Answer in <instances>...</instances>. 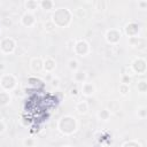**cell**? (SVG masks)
I'll return each instance as SVG.
<instances>
[{"label":"cell","instance_id":"obj_1","mask_svg":"<svg viewBox=\"0 0 147 147\" xmlns=\"http://www.w3.org/2000/svg\"><path fill=\"white\" fill-rule=\"evenodd\" d=\"M71 21V14L70 11L67 9V8H60L59 10H56L53 15V23L55 24V26H65L64 25V22L65 24L68 25Z\"/></svg>","mask_w":147,"mask_h":147},{"label":"cell","instance_id":"obj_2","mask_svg":"<svg viewBox=\"0 0 147 147\" xmlns=\"http://www.w3.org/2000/svg\"><path fill=\"white\" fill-rule=\"evenodd\" d=\"M59 127L60 130L65 133V134H69V133H72L75 130H76V121L74 117L71 116H64L61 118V121L59 122Z\"/></svg>","mask_w":147,"mask_h":147},{"label":"cell","instance_id":"obj_3","mask_svg":"<svg viewBox=\"0 0 147 147\" xmlns=\"http://www.w3.org/2000/svg\"><path fill=\"white\" fill-rule=\"evenodd\" d=\"M0 84H1V86L5 90H11L16 85V82H15L14 76H11V75H5V76L1 77Z\"/></svg>","mask_w":147,"mask_h":147},{"label":"cell","instance_id":"obj_4","mask_svg":"<svg viewBox=\"0 0 147 147\" xmlns=\"http://www.w3.org/2000/svg\"><path fill=\"white\" fill-rule=\"evenodd\" d=\"M0 48L2 52L5 53H11L15 48V41L10 38H7V39H3L1 45H0Z\"/></svg>","mask_w":147,"mask_h":147},{"label":"cell","instance_id":"obj_5","mask_svg":"<svg viewBox=\"0 0 147 147\" xmlns=\"http://www.w3.org/2000/svg\"><path fill=\"white\" fill-rule=\"evenodd\" d=\"M75 52H76L77 54L82 55V56L86 55L87 52H88V45H87V42L84 41V40L77 41V44H76V46H75Z\"/></svg>","mask_w":147,"mask_h":147},{"label":"cell","instance_id":"obj_6","mask_svg":"<svg viewBox=\"0 0 147 147\" xmlns=\"http://www.w3.org/2000/svg\"><path fill=\"white\" fill-rule=\"evenodd\" d=\"M132 68H133V70H134L136 72H138V74L144 72V71L146 70V62H145V60H142V59H137V60H134L133 63H132Z\"/></svg>","mask_w":147,"mask_h":147},{"label":"cell","instance_id":"obj_7","mask_svg":"<svg viewBox=\"0 0 147 147\" xmlns=\"http://www.w3.org/2000/svg\"><path fill=\"white\" fill-rule=\"evenodd\" d=\"M119 37H121V33L118 31H116V30H110V31L107 32V40L110 44L117 42L119 40Z\"/></svg>","mask_w":147,"mask_h":147},{"label":"cell","instance_id":"obj_8","mask_svg":"<svg viewBox=\"0 0 147 147\" xmlns=\"http://www.w3.org/2000/svg\"><path fill=\"white\" fill-rule=\"evenodd\" d=\"M34 22H36L34 16H33L31 13H26V14H24L23 17H22V23H23V25H25V26H31L32 24H34Z\"/></svg>","mask_w":147,"mask_h":147},{"label":"cell","instance_id":"obj_9","mask_svg":"<svg viewBox=\"0 0 147 147\" xmlns=\"http://www.w3.org/2000/svg\"><path fill=\"white\" fill-rule=\"evenodd\" d=\"M125 31H126V33H127L129 36L134 37V36L138 33V31H139V26H138V24H136V23H130V24L126 25Z\"/></svg>","mask_w":147,"mask_h":147},{"label":"cell","instance_id":"obj_10","mask_svg":"<svg viewBox=\"0 0 147 147\" xmlns=\"http://www.w3.org/2000/svg\"><path fill=\"white\" fill-rule=\"evenodd\" d=\"M42 62H41V60L38 57V59H33L32 61H31V68H32V70L33 71H40L41 69H42Z\"/></svg>","mask_w":147,"mask_h":147},{"label":"cell","instance_id":"obj_11","mask_svg":"<svg viewBox=\"0 0 147 147\" xmlns=\"http://www.w3.org/2000/svg\"><path fill=\"white\" fill-rule=\"evenodd\" d=\"M82 91H83V94L91 95L94 92V86L92 84H90V83H84L83 84V87H82Z\"/></svg>","mask_w":147,"mask_h":147},{"label":"cell","instance_id":"obj_12","mask_svg":"<svg viewBox=\"0 0 147 147\" xmlns=\"http://www.w3.org/2000/svg\"><path fill=\"white\" fill-rule=\"evenodd\" d=\"M10 101V95L8 92H0V106H6Z\"/></svg>","mask_w":147,"mask_h":147},{"label":"cell","instance_id":"obj_13","mask_svg":"<svg viewBox=\"0 0 147 147\" xmlns=\"http://www.w3.org/2000/svg\"><path fill=\"white\" fill-rule=\"evenodd\" d=\"M44 68L47 70V71H52L54 68H55V61L53 59H46L45 60V63H44Z\"/></svg>","mask_w":147,"mask_h":147},{"label":"cell","instance_id":"obj_14","mask_svg":"<svg viewBox=\"0 0 147 147\" xmlns=\"http://www.w3.org/2000/svg\"><path fill=\"white\" fill-rule=\"evenodd\" d=\"M76 109H77L79 113H83V114H84V113H86V110L88 109V105H87L86 101H80V102L77 103Z\"/></svg>","mask_w":147,"mask_h":147},{"label":"cell","instance_id":"obj_15","mask_svg":"<svg viewBox=\"0 0 147 147\" xmlns=\"http://www.w3.org/2000/svg\"><path fill=\"white\" fill-rule=\"evenodd\" d=\"M53 5H54V2L51 1V0H42V1L40 2V6H41L42 9H45V10L52 9V8H53Z\"/></svg>","mask_w":147,"mask_h":147},{"label":"cell","instance_id":"obj_16","mask_svg":"<svg viewBox=\"0 0 147 147\" xmlns=\"http://www.w3.org/2000/svg\"><path fill=\"white\" fill-rule=\"evenodd\" d=\"M25 7H26V9H29V10H34V9H37V7H38V2L34 1V0H29V1L25 2Z\"/></svg>","mask_w":147,"mask_h":147},{"label":"cell","instance_id":"obj_17","mask_svg":"<svg viewBox=\"0 0 147 147\" xmlns=\"http://www.w3.org/2000/svg\"><path fill=\"white\" fill-rule=\"evenodd\" d=\"M86 79V74L84 71H77L75 74V80L77 82H84Z\"/></svg>","mask_w":147,"mask_h":147},{"label":"cell","instance_id":"obj_18","mask_svg":"<svg viewBox=\"0 0 147 147\" xmlns=\"http://www.w3.org/2000/svg\"><path fill=\"white\" fill-rule=\"evenodd\" d=\"M95 8L98 10H105L107 8V2L103 1V0H99V1L95 2Z\"/></svg>","mask_w":147,"mask_h":147},{"label":"cell","instance_id":"obj_19","mask_svg":"<svg viewBox=\"0 0 147 147\" xmlns=\"http://www.w3.org/2000/svg\"><path fill=\"white\" fill-rule=\"evenodd\" d=\"M68 64H69V69H70V70H77V68H78V61H77V60L71 59Z\"/></svg>","mask_w":147,"mask_h":147},{"label":"cell","instance_id":"obj_20","mask_svg":"<svg viewBox=\"0 0 147 147\" xmlns=\"http://www.w3.org/2000/svg\"><path fill=\"white\" fill-rule=\"evenodd\" d=\"M45 30L46 31H53V30H55V24L52 22V21H48V22H46L45 23Z\"/></svg>","mask_w":147,"mask_h":147},{"label":"cell","instance_id":"obj_21","mask_svg":"<svg viewBox=\"0 0 147 147\" xmlns=\"http://www.w3.org/2000/svg\"><path fill=\"white\" fill-rule=\"evenodd\" d=\"M99 117L100 118H102V119H108V117H109V110H107V109H103V110H101L100 113H99Z\"/></svg>","mask_w":147,"mask_h":147},{"label":"cell","instance_id":"obj_22","mask_svg":"<svg viewBox=\"0 0 147 147\" xmlns=\"http://www.w3.org/2000/svg\"><path fill=\"white\" fill-rule=\"evenodd\" d=\"M118 108H119V106H118V103L116 101H111L109 103V109L111 111H116V110H118Z\"/></svg>","mask_w":147,"mask_h":147},{"label":"cell","instance_id":"obj_23","mask_svg":"<svg viewBox=\"0 0 147 147\" xmlns=\"http://www.w3.org/2000/svg\"><path fill=\"white\" fill-rule=\"evenodd\" d=\"M119 91H121V93H122L123 95H125V94H127V92H129V85H125V84H122V85L119 86Z\"/></svg>","mask_w":147,"mask_h":147},{"label":"cell","instance_id":"obj_24","mask_svg":"<svg viewBox=\"0 0 147 147\" xmlns=\"http://www.w3.org/2000/svg\"><path fill=\"white\" fill-rule=\"evenodd\" d=\"M146 82L145 80H141L139 84H138V90L140 91V92H145L146 91Z\"/></svg>","mask_w":147,"mask_h":147},{"label":"cell","instance_id":"obj_25","mask_svg":"<svg viewBox=\"0 0 147 147\" xmlns=\"http://www.w3.org/2000/svg\"><path fill=\"white\" fill-rule=\"evenodd\" d=\"M24 145H25V146H28V147H32V146L34 145V141H33L32 139L28 138V139H25V140H24Z\"/></svg>","mask_w":147,"mask_h":147},{"label":"cell","instance_id":"obj_26","mask_svg":"<svg viewBox=\"0 0 147 147\" xmlns=\"http://www.w3.org/2000/svg\"><path fill=\"white\" fill-rule=\"evenodd\" d=\"M130 82H131V78H130L127 75H124V76H123V79H122V83L125 84V85H129Z\"/></svg>","mask_w":147,"mask_h":147},{"label":"cell","instance_id":"obj_27","mask_svg":"<svg viewBox=\"0 0 147 147\" xmlns=\"http://www.w3.org/2000/svg\"><path fill=\"white\" fill-rule=\"evenodd\" d=\"M51 83H52V86H53V87H59V85H60V79H59V78H53V79L51 80Z\"/></svg>","mask_w":147,"mask_h":147},{"label":"cell","instance_id":"obj_28","mask_svg":"<svg viewBox=\"0 0 147 147\" xmlns=\"http://www.w3.org/2000/svg\"><path fill=\"white\" fill-rule=\"evenodd\" d=\"M123 147H140V146H139V145H137L136 142H130V144L127 142V144H125Z\"/></svg>","mask_w":147,"mask_h":147},{"label":"cell","instance_id":"obj_29","mask_svg":"<svg viewBox=\"0 0 147 147\" xmlns=\"http://www.w3.org/2000/svg\"><path fill=\"white\" fill-rule=\"evenodd\" d=\"M70 94H71V95H74V96H76V95L78 94V90H77L76 87H72V88L70 90Z\"/></svg>","mask_w":147,"mask_h":147},{"label":"cell","instance_id":"obj_30","mask_svg":"<svg viewBox=\"0 0 147 147\" xmlns=\"http://www.w3.org/2000/svg\"><path fill=\"white\" fill-rule=\"evenodd\" d=\"M5 129H6V125H5V123H3L2 121H0V133H2V132L5 131Z\"/></svg>","mask_w":147,"mask_h":147},{"label":"cell","instance_id":"obj_31","mask_svg":"<svg viewBox=\"0 0 147 147\" xmlns=\"http://www.w3.org/2000/svg\"><path fill=\"white\" fill-rule=\"evenodd\" d=\"M138 5H139L141 8H145V7L147 6V2H146V1H141V2H138Z\"/></svg>","mask_w":147,"mask_h":147},{"label":"cell","instance_id":"obj_32","mask_svg":"<svg viewBox=\"0 0 147 147\" xmlns=\"http://www.w3.org/2000/svg\"><path fill=\"white\" fill-rule=\"evenodd\" d=\"M145 115H146V109H145V108L140 109V116H141V117H145Z\"/></svg>","mask_w":147,"mask_h":147},{"label":"cell","instance_id":"obj_33","mask_svg":"<svg viewBox=\"0 0 147 147\" xmlns=\"http://www.w3.org/2000/svg\"><path fill=\"white\" fill-rule=\"evenodd\" d=\"M5 69V64L2 62H0V70H3Z\"/></svg>","mask_w":147,"mask_h":147},{"label":"cell","instance_id":"obj_34","mask_svg":"<svg viewBox=\"0 0 147 147\" xmlns=\"http://www.w3.org/2000/svg\"><path fill=\"white\" fill-rule=\"evenodd\" d=\"M65 147H70V146H65Z\"/></svg>","mask_w":147,"mask_h":147}]
</instances>
